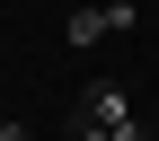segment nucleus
I'll return each mask as SVG.
<instances>
[{"instance_id": "2", "label": "nucleus", "mask_w": 159, "mask_h": 141, "mask_svg": "<svg viewBox=\"0 0 159 141\" xmlns=\"http://www.w3.org/2000/svg\"><path fill=\"white\" fill-rule=\"evenodd\" d=\"M133 27H142V9H133V0H106V9H71L62 18V44L89 53V44H106V35H133Z\"/></svg>"}, {"instance_id": "1", "label": "nucleus", "mask_w": 159, "mask_h": 141, "mask_svg": "<svg viewBox=\"0 0 159 141\" xmlns=\"http://www.w3.org/2000/svg\"><path fill=\"white\" fill-rule=\"evenodd\" d=\"M71 141H150V115L133 106L115 79H89L71 97Z\"/></svg>"}]
</instances>
